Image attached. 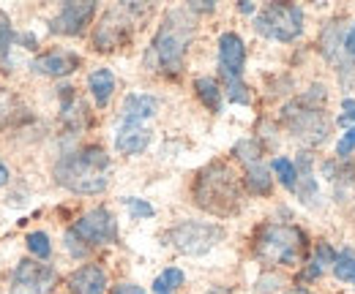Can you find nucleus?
Here are the masks:
<instances>
[{"mask_svg": "<svg viewBox=\"0 0 355 294\" xmlns=\"http://www.w3.org/2000/svg\"><path fill=\"white\" fill-rule=\"evenodd\" d=\"M246 63V46L238 33H222L219 39V68L224 80H241Z\"/></svg>", "mask_w": 355, "mask_h": 294, "instance_id": "12", "label": "nucleus"}, {"mask_svg": "<svg viewBox=\"0 0 355 294\" xmlns=\"http://www.w3.org/2000/svg\"><path fill=\"white\" fill-rule=\"evenodd\" d=\"M355 150V126L347 131V134H342V139H339V145H336V153L345 158V156H350Z\"/></svg>", "mask_w": 355, "mask_h": 294, "instance_id": "30", "label": "nucleus"}, {"mask_svg": "<svg viewBox=\"0 0 355 294\" xmlns=\"http://www.w3.org/2000/svg\"><path fill=\"white\" fill-rule=\"evenodd\" d=\"M77 66H80V55L66 52V49L44 52V55H39V57L31 63V68H33L36 74H42V77H66V74H71Z\"/></svg>", "mask_w": 355, "mask_h": 294, "instance_id": "13", "label": "nucleus"}, {"mask_svg": "<svg viewBox=\"0 0 355 294\" xmlns=\"http://www.w3.org/2000/svg\"><path fill=\"white\" fill-rule=\"evenodd\" d=\"M336 251L328 246V243H320L317 246V251H314V259L309 261V267L304 270V278H309V281H314V278H320L325 270H328V264H336Z\"/></svg>", "mask_w": 355, "mask_h": 294, "instance_id": "19", "label": "nucleus"}, {"mask_svg": "<svg viewBox=\"0 0 355 294\" xmlns=\"http://www.w3.org/2000/svg\"><path fill=\"white\" fill-rule=\"evenodd\" d=\"M126 205H129V210H132L134 218H150V215H153V208H150L148 202H142V199L126 196Z\"/></svg>", "mask_w": 355, "mask_h": 294, "instance_id": "29", "label": "nucleus"}, {"mask_svg": "<svg viewBox=\"0 0 355 294\" xmlns=\"http://www.w3.org/2000/svg\"><path fill=\"white\" fill-rule=\"evenodd\" d=\"M334 275L342 281V284H355V256L350 251H345L336 264H334Z\"/></svg>", "mask_w": 355, "mask_h": 294, "instance_id": "24", "label": "nucleus"}, {"mask_svg": "<svg viewBox=\"0 0 355 294\" xmlns=\"http://www.w3.org/2000/svg\"><path fill=\"white\" fill-rule=\"evenodd\" d=\"M257 33L273 42H293L304 30V11L293 3H270L254 19Z\"/></svg>", "mask_w": 355, "mask_h": 294, "instance_id": "7", "label": "nucleus"}, {"mask_svg": "<svg viewBox=\"0 0 355 294\" xmlns=\"http://www.w3.org/2000/svg\"><path fill=\"white\" fill-rule=\"evenodd\" d=\"M107 174H110V156L96 145L66 153L55 164V180L74 194H88V196L101 194L110 183Z\"/></svg>", "mask_w": 355, "mask_h": 294, "instance_id": "1", "label": "nucleus"}, {"mask_svg": "<svg viewBox=\"0 0 355 294\" xmlns=\"http://www.w3.org/2000/svg\"><path fill=\"white\" fill-rule=\"evenodd\" d=\"M28 251L33 253L36 259H49V253H52L49 237H46L44 232H31L28 235Z\"/></svg>", "mask_w": 355, "mask_h": 294, "instance_id": "25", "label": "nucleus"}, {"mask_svg": "<svg viewBox=\"0 0 355 294\" xmlns=\"http://www.w3.org/2000/svg\"><path fill=\"white\" fill-rule=\"evenodd\" d=\"M150 145V131L142 123H123L115 134V147L123 156H139Z\"/></svg>", "mask_w": 355, "mask_h": 294, "instance_id": "15", "label": "nucleus"}, {"mask_svg": "<svg viewBox=\"0 0 355 294\" xmlns=\"http://www.w3.org/2000/svg\"><path fill=\"white\" fill-rule=\"evenodd\" d=\"M194 202L197 208L208 210L211 215H222V218L238 212L243 205V194H241V183L235 172L222 161L205 167L194 180Z\"/></svg>", "mask_w": 355, "mask_h": 294, "instance_id": "3", "label": "nucleus"}, {"mask_svg": "<svg viewBox=\"0 0 355 294\" xmlns=\"http://www.w3.org/2000/svg\"><path fill=\"white\" fill-rule=\"evenodd\" d=\"M191 39H194V11L191 8L167 11L156 39L150 44V63L164 74H178L183 68Z\"/></svg>", "mask_w": 355, "mask_h": 294, "instance_id": "2", "label": "nucleus"}, {"mask_svg": "<svg viewBox=\"0 0 355 294\" xmlns=\"http://www.w3.org/2000/svg\"><path fill=\"white\" fill-rule=\"evenodd\" d=\"M148 14V6H137V3H126V6H112L110 11H104L101 22L96 25L93 33V46L101 52L118 49L132 39V30L139 17Z\"/></svg>", "mask_w": 355, "mask_h": 294, "instance_id": "6", "label": "nucleus"}, {"mask_svg": "<svg viewBox=\"0 0 355 294\" xmlns=\"http://www.w3.org/2000/svg\"><path fill=\"white\" fill-rule=\"evenodd\" d=\"M52 286H55V270L49 264L25 259L14 270L8 294H52Z\"/></svg>", "mask_w": 355, "mask_h": 294, "instance_id": "10", "label": "nucleus"}, {"mask_svg": "<svg viewBox=\"0 0 355 294\" xmlns=\"http://www.w3.org/2000/svg\"><path fill=\"white\" fill-rule=\"evenodd\" d=\"M93 14H96V3H90V0H85V3H63L60 11L52 17L49 30L58 33V36H80L90 25Z\"/></svg>", "mask_w": 355, "mask_h": 294, "instance_id": "11", "label": "nucleus"}, {"mask_svg": "<svg viewBox=\"0 0 355 294\" xmlns=\"http://www.w3.org/2000/svg\"><path fill=\"white\" fill-rule=\"evenodd\" d=\"M238 8H241V11H243V14H252V11H254V3H241V6H238Z\"/></svg>", "mask_w": 355, "mask_h": 294, "instance_id": "35", "label": "nucleus"}, {"mask_svg": "<svg viewBox=\"0 0 355 294\" xmlns=\"http://www.w3.org/2000/svg\"><path fill=\"white\" fill-rule=\"evenodd\" d=\"M14 109H17V98L6 90H0V128H6L14 120Z\"/></svg>", "mask_w": 355, "mask_h": 294, "instance_id": "27", "label": "nucleus"}, {"mask_svg": "<svg viewBox=\"0 0 355 294\" xmlns=\"http://www.w3.org/2000/svg\"><path fill=\"white\" fill-rule=\"evenodd\" d=\"M194 90H197L200 101H202L211 112H222V90H219L216 80H211V77H200V80H194Z\"/></svg>", "mask_w": 355, "mask_h": 294, "instance_id": "20", "label": "nucleus"}, {"mask_svg": "<svg viewBox=\"0 0 355 294\" xmlns=\"http://www.w3.org/2000/svg\"><path fill=\"white\" fill-rule=\"evenodd\" d=\"M342 109H345V112L339 115V123H342V126L353 123L355 120V98H345V101H342Z\"/></svg>", "mask_w": 355, "mask_h": 294, "instance_id": "31", "label": "nucleus"}, {"mask_svg": "<svg viewBox=\"0 0 355 294\" xmlns=\"http://www.w3.org/2000/svg\"><path fill=\"white\" fill-rule=\"evenodd\" d=\"M345 52L355 57V25L350 28V33H347V39H345Z\"/></svg>", "mask_w": 355, "mask_h": 294, "instance_id": "33", "label": "nucleus"}, {"mask_svg": "<svg viewBox=\"0 0 355 294\" xmlns=\"http://www.w3.org/2000/svg\"><path fill=\"white\" fill-rule=\"evenodd\" d=\"M273 172L279 177V183L287 188V191H295V180H298V172H295V164L290 158H273Z\"/></svg>", "mask_w": 355, "mask_h": 294, "instance_id": "23", "label": "nucleus"}, {"mask_svg": "<svg viewBox=\"0 0 355 294\" xmlns=\"http://www.w3.org/2000/svg\"><path fill=\"white\" fill-rule=\"evenodd\" d=\"M306 251V235L298 226H287V223H268L257 232L254 240V253L266 261V264H298Z\"/></svg>", "mask_w": 355, "mask_h": 294, "instance_id": "5", "label": "nucleus"}, {"mask_svg": "<svg viewBox=\"0 0 355 294\" xmlns=\"http://www.w3.org/2000/svg\"><path fill=\"white\" fill-rule=\"evenodd\" d=\"M246 185H249V191H252V194H260V196L270 194L273 180H270V172H268V167L263 164V161H260V164L246 167Z\"/></svg>", "mask_w": 355, "mask_h": 294, "instance_id": "21", "label": "nucleus"}, {"mask_svg": "<svg viewBox=\"0 0 355 294\" xmlns=\"http://www.w3.org/2000/svg\"><path fill=\"white\" fill-rule=\"evenodd\" d=\"M88 87H90V95L96 101V107H107L112 93H115V77L110 68H96L93 74L88 77Z\"/></svg>", "mask_w": 355, "mask_h": 294, "instance_id": "18", "label": "nucleus"}, {"mask_svg": "<svg viewBox=\"0 0 355 294\" xmlns=\"http://www.w3.org/2000/svg\"><path fill=\"white\" fill-rule=\"evenodd\" d=\"M71 294H104L107 292V273L98 264H83L69 278Z\"/></svg>", "mask_w": 355, "mask_h": 294, "instance_id": "14", "label": "nucleus"}, {"mask_svg": "<svg viewBox=\"0 0 355 294\" xmlns=\"http://www.w3.org/2000/svg\"><path fill=\"white\" fill-rule=\"evenodd\" d=\"M112 294H148L145 289H139V286H134V284H118Z\"/></svg>", "mask_w": 355, "mask_h": 294, "instance_id": "32", "label": "nucleus"}, {"mask_svg": "<svg viewBox=\"0 0 355 294\" xmlns=\"http://www.w3.org/2000/svg\"><path fill=\"white\" fill-rule=\"evenodd\" d=\"M178 286H183V270L167 267L156 281H153V292L156 294H173Z\"/></svg>", "mask_w": 355, "mask_h": 294, "instance_id": "22", "label": "nucleus"}, {"mask_svg": "<svg viewBox=\"0 0 355 294\" xmlns=\"http://www.w3.org/2000/svg\"><path fill=\"white\" fill-rule=\"evenodd\" d=\"M284 294H309L306 289H293V292H284Z\"/></svg>", "mask_w": 355, "mask_h": 294, "instance_id": "36", "label": "nucleus"}, {"mask_svg": "<svg viewBox=\"0 0 355 294\" xmlns=\"http://www.w3.org/2000/svg\"><path fill=\"white\" fill-rule=\"evenodd\" d=\"M14 42V28H11V19H8V14H3L0 11V52H6L8 46Z\"/></svg>", "mask_w": 355, "mask_h": 294, "instance_id": "28", "label": "nucleus"}, {"mask_svg": "<svg viewBox=\"0 0 355 294\" xmlns=\"http://www.w3.org/2000/svg\"><path fill=\"white\" fill-rule=\"evenodd\" d=\"M159 109V101L153 95H145V93H132L126 101H123V123H142L148 118H153Z\"/></svg>", "mask_w": 355, "mask_h": 294, "instance_id": "16", "label": "nucleus"}, {"mask_svg": "<svg viewBox=\"0 0 355 294\" xmlns=\"http://www.w3.org/2000/svg\"><path fill=\"white\" fill-rule=\"evenodd\" d=\"M222 240L224 229L219 223H208V221H180L167 232V243H173V248L186 256H202Z\"/></svg>", "mask_w": 355, "mask_h": 294, "instance_id": "8", "label": "nucleus"}, {"mask_svg": "<svg viewBox=\"0 0 355 294\" xmlns=\"http://www.w3.org/2000/svg\"><path fill=\"white\" fill-rule=\"evenodd\" d=\"M227 82V95L232 104H249L252 95H249V87L241 82V80H224Z\"/></svg>", "mask_w": 355, "mask_h": 294, "instance_id": "26", "label": "nucleus"}, {"mask_svg": "<svg viewBox=\"0 0 355 294\" xmlns=\"http://www.w3.org/2000/svg\"><path fill=\"white\" fill-rule=\"evenodd\" d=\"M295 172H298V180H295V194L304 205H311L317 199V180H314V172H311V156L309 153H301L298 164H295Z\"/></svg>", "mask_w": 355, "mask_h": 294, "instance_id": "17", "label": "nucleus"}, {"mask_svg": "<svg viewBox=\"0 0 355 294\" xmlns=\"http://www.w3.org/2000/svg\"><path fill=\"white\" fill-rule=\"evenodd\" d=\"M325 98V87L314 84L309 93H304L298 101H293L290 107H284V123L293 131V136L309 142V145H322L328 139L331 120L325 118V112L320 109V101Z\"/></svg>", "mask_w": 355, "mask_h": 294, "instance_id": "4", "label": "nucleus"}, {"mask_svg": "<svg viewBox=\"0 0 355 294\" xmlns=\"http://www.w3.org/2000/svg\"><path fill=\"white\" fill-rule=\"evenodd\" d=\"M115 240H118V221L112 218V212L107 208H96V210L85 212L66 232L69 251H74L77 243H85V248H93V246H104V243H115Z\"/></svg>", "mask_w": 355, "mask_h": 294, "instance_id": "9", "label": "nucleus"}, {"mask_svg": "<svg viewBox=\"0 0 355 294\" xmlns=\"http://www.w3.org/2000/svg\"><path fill=\"white\" fill-rule=\"evenodd\" d=\"M6 183H8V167H6L3 161H0V188H3Z\"/></svg>", "mask_w": 355, "mask_h": 294, "instance_id": "34", "label": "nucleus"}]
</instances>
